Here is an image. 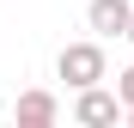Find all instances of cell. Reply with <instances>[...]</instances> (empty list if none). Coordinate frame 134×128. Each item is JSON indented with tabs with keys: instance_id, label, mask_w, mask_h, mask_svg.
Instances as JSON below:
<instances>
[{
	"instance_id": "cell-4",
	"label": "cell",
	"mask_w": 134,
	"mask_h": 128,
	"mask_svg": "<svg viewBox=\"0 0 134 128\" xmlns=\"http://www.w3.org/2000/svg\"><path fill=\"white\" fill-rule=\"evenodd\" d=\"M12 116L25 122V128H49V122L61 116V104H55V92H43V85H37V92H18Z\"/></svg>"
},
{
	"instance_id": "cell-6",
	"label": "cell",
	"mask_w": 134,
	"mask_h": 128,
	"mask_svg": "<svg viewBox=\"0 0 134 128\" xmlns=\"http://www.w3.org/2000/svg\"><path fill=\"white\" fill-rule=\"evenodd\" d=\"M122 37H128V43H134V12H128V25H122Z\"/></svg>"
},
{
	"instance_id": "cell-8",
	"label": "cell",
	"mask_w": 134,
	"mask_h": 128,
	"mask_svg": "<svg viewBox=\"0 0 134 128\" xmlns=\"http://www.w3.org/2000/svg\"><path fill=\"white\" fill-rule=\"evenodd\" d=\"M0 116H6V98H0Z\"/></svg>"
},
{
	"instance_id": "cell-3",
	"label": "cell",
	"mask_w": 134,
	"mask_h": 128,
	"mask_svg": "<svg viewBox=\"0 0 134 128\" xmlns=\"http://www.w3.org/2000/svg\"><path fill=\"white\" fill-rule=\"evenodd\" d=\"M128 12H134V0H92L85 6V31L92 37H122Z\"/></svg>"
},
{
	"instance_id": "cell-1",
	"label": "cell",
	"mask_w": 134,
	"mask_h": 128,
	"mask_svg": "<svg viewBox=\"0 0 134 128\" xmlns=\"http://www.w3.org/2000/svg\"><path fill=\"white\" fill-rule=\"evenodd\" d=\"M55 73L73 85H98V79H110V61H104V37H85V43H67V49L55 55Z\"/></svg>"
},
{
	"instance_id": "cell-5",
	"label": "cell",
	"mask_w": 134,
	"mask_h": 128,
	"mask_svg": "<svg viewBox=\"0 0 134 128\" xmlns=\"http://www.w3.org/2000/svg\"><path fill=\"white\" fill-rule=\"evenodd\" d=\"M116 98H122V110L134 104V67H122V73H116Z\"/></svg>"
},
{
	"instance_id": "cell-7",
	"label": "cell",
	"mask_w": 134,
	"mask_h": 128,
	"mask_svg": "<svg viewBox=\"0 0 134 128\" xmlns=\"http://www.w3.org/2000/svg\"><path fill=\"white\" fill-rule=\"evenodd\" d=\"M122 116H128V122H134V104H128V110H122Z\"/></svg>"
},
{
	"instance_id": "cell-2",
	"label": "cell",
	"mask_w": 134,
	"mask_h": 128,
	"mask_svg": "<svg viewBox=\"0 0 134 128\" xmlns=\"http://www.w3.org/2000/svg\"><path fill=\"white\" fill-rule=\"evenodd\" d=\"M116 116H122V98L104 92V79L98 85H79V98H73V122L79 128H110Z\"/></svg>"
}]
</instances>
